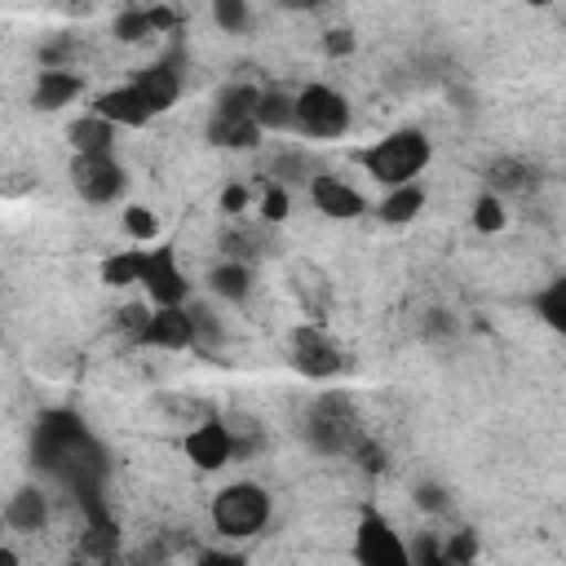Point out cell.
<instances>
[{
	"mask_svg": "<svg viewBox=\"0 0 566 566\" xmlns=\"http://www.w3.org/2000/svg\"><path fill=\"white\" fill-rule=\"evenodd\" d=\"M115 133L119 128H111L102 115H80V119H71V128H66V142H71V150L75 155H115Z\"/></svg>",
	"mask_w": 566,
	"mask_h": 566,
	"instance_id": "17",
	"label": "cell"
},
{
	"mask_svg": "<svg viewBox=\"0 0 566 566\" xmlns=\"http://www.w3.org/2000/svg\"><path fill=\"white\" fill-rule=\"evenodd\" d=\"M195 566H243V557H234V553H217V548H208V553H199V557H195Z\"/></svg>",
	"mask_w": 566,
	"mask_h": 566,
	"instance_id": "37",
	"label": "cell"
},
{
	"mask_svg": "<svg viewBox=\"0 0 566 566\" xmlns=\"http://www.w3.org/2000/svg\"><path fill=\"white\" fill-rule=\"evenodd\" d=\"M504 221H509V212H504V199H495V195H478L473 199V230H482V234H495V230H504Z\"/></svg>",
	"mask_w": 566,
	"mask_h": 566,
	"instance_id": "28",
	"label": "cell"
},
{
	"mask_svg": "<svg viewBox=\"0 0 566 566\" xmlns=\"http://www.w3.org/2000/svg\"><path fill=\"white\" fill-rule=\"evenodd\" d=\"M80 548H84L88 566H124V544H119V531H115L111 517L106 522H88Z\"/></svg>",
	"mask_w": 566,
	"mask_h": 566,
	"instance_id": "18",
	"label": "cell"
},
{
	"mask_svg": "<svg viewBox=\"0 0 566 566\" xmlns=\"http://www.w3.org/2000/svg\"><path fill=\"white\" fill-rule=\"evenodd\" d=\"M208 287H212V296L239 305V301H248V292H252V265H243V261H221V265L208 270Z\"/></svg>",
	"mask_w": 566,
	"mask_h": 566,
	"instance_id": "20",
	"label": "cell"
},
{
	"mask_svg": "<svg viewBox=\"0 0 566 566\" xmlns=\"http://www.w3.org/2000/svg\"><path fill=\"white\" fill-rule=\"evenodd\" d=\"M146 287V305L150 310H172V305H186L190 301V283H186V270L177 265V252L172 248H146L142 252V279Z\"/></svg>",
	"mask_w": 566,
	"mask_h": 566,
	"instance_id": "6",
	"label": "cell"
},
{
	"mask_svg": "<svg viewBox=\"0 0 566 566\" xmlns=\"http://www.w3.org/2000/svg\"><path fill=\"white\" fill-rule=\"evenodd\" d=\"M420 208H424V190H420V181L394 186V190H385V199L376 203L380 221H389V226H402V221H411Z\"/></svg>",
	"mask_w": 566,
	"mask_h": 566,
	"instance_id": "21",
	"label": "cell"
},
{
	"mask_svg": "<svg viewBox=\"0 0 566 566\" xmlns=\"http://www.w3.org/2000/svg\"><path fill=\"white\" fill-rule=\"evenodd\" d=\"M111 35H115L119 44H142V40H150V35H155V27H150V13H146L142 4H128V9H119V13H115V22H111Z\"/></svg>",
	"mask_w": 566,
	"mask_h": 566,
	"instance_id": "23",
	"label": "cell"
},
{
	"mask_svg": "<svg viewBox=\"0 0 566 566\" xmlns=\"http://www.w3.org/2000/svg\"><path fill=\"white\" fill-rule=\"evenodd\" d=\"M354 562L358 566H416L407 539L376 509H363L354 522Z\"/></svg>",
	"mask_w": 566,
	"mask_h": 566,
	"instance_id": "5",
	"label": "cell"
},
{
	"mask_svg": "<svg viewBox=\"0 0 566 566\" xmlns=\"http://www.w3.org/2000/svg\"><path fill=\"white\" fill-rule=\"evenodd\" d=\"M354 159H358V168H363L371 181H380L385 190H394V186L416 181V177L429 168L433 142H429L420 128H394V133L376 137L371 146L354 150Z\"/></svg>",
	"mask_w": 566,
	"mask_h": 566,
	"instance_id": "1",
	"label": "cell"
},
{
	"mask_svg": "<svg viewBox=\"0 0 566 566\" xmlns=\"http://www.w3.org/2000/svg\"><path fill=\"white\" fill-rule=\"evenodd\" d=\"M128 84L146 97V106L159 115V111H168L177 97H181V57L172 53V57H159V62H146V66H137L133 75H128Z\"/></svg>",
	"mask_w": 566,
	"mask_h": 566,
	"instance_id": "10",
	"label": "cell"
},
{
	"mask_svg": "<svg viewBox=\"0 0 566 566\" xmlns=\"http://www.w3.org/2000/svg\"><path fill=\"white\" fill-rule=\"evenodd\" d=\"M292 111H296V93L274 84V88H261L252 124H256V133H292Z\"/></svg>",
	"mask_w": 566,
	"mask_h": 566,
	"instance_id": "16",
	"label": "cell"
},
{
	"mask_svg": "<svg viewBox=\"0 0 566 566\" xmlns=\"http://www.w3.org/2000/svg\"><path fill=\"white\" fill-rule=\"evenodd\" d=\"M71 186L80 190L84 203L106 208V203H115V199L124 195L128 172L119 168L115 155H75V159H71Z\"/></svg>",
	"mask_w": 566,
	"mask_h": 566,
	"instance_id": "7",
	"label": "cell"
},
{
	"mask_svg": "<svg viewBox=\"0 0 566 566\" xmlns=\"http://www.w3.org/2000/svg\"><path fill=\"white\" fill-rule=\"evenodd\" d=\"M80 93H84V80L75 71H40L35 88H31V106L35 111H57V106H71Z\"/></svg>",
	"mask_w": 566,
	"mask_h": 566,
	"instance_id": "15",
	"label": "cell"
},
{
	"mask_svg": "<svg viewBox=\"0 0 566 566\" xmlns=\"http://www.w3.org/2000/svg\"><path fill=\"white\" fill-rule=\"evenodd\" d=\"M310 199H314V208H318L323 217H332V221H354V217L367 212V199H363L349 181H340V177H332V172H314Z\"/></svg>",
	"mask_w": 566,
	"mask_h": 566,
	"instance_id": "13",
	"label": "cell"
},
{
	"mask_svg": "<svg viewBox=\"0 0 566 566\" xmlns=\"http://www.w3.org/2000/svg\"><path fill=\"white\" fill-rule=\"evenodd\" d=\"M208 142L212 146H226V150H252L256 142H261V133H256V124L252 119H243V124H221V119H208Z\"/></svg>",
	"mask_w": 566,
	"mask_h": 566,
	"instance_id": "25",
	"label": "cell"
},
{
	"mask_svg": "<svg viewBox=\"0 0 566 566\" xmlns=\"http://www.w3.org/2000/svg\"><path fill=\"white\" fill-rule=\"evenodd\" d=\"M526 177H531V168H526L522 159H495V164H491V172H486V195L504 199V195L522 190V186H526Z\"/></svg>",
	"mask_w": 566,
	"mask_h": 566,
	"instance_id": "24",
	"label": "cell"
},
{
	"mask_svg": "<svg viewBox=\"0 0 566 566\" xmlns=\"http://www.w3.org/2000/svg\"><path fill=\"white\" fill-rule=\"evenodd\" d=\"M310 438L318 451H358L363 447V429L354 416V402L345 394H323L310 407Z\"/></svg>",
	"mask_w": 566,
	"mask_h": 566,
	"instance_id": "4",
	"label": "cell"
},
{
	"mask_svg": "<svg viewBox=\"0 0 566 566\" xmlns=\"http://www.w3.org/2000/svg\"><path fill=\"white\" fill-rule=\"evenodd\" d=\"M256 97H261V88L248 84V80L226 84V88L217 93V102H212V119H221V124H243V119H252Z\"/></svg>",
	"mask_w": 566,
	"mask_h": 566,
	"instance_id": "19",
	"label": "cell"
},
{
	"mask_svg": "<svg viewBox=\"0 0 566 566\" xmlns=\"http://www.w3.org/2000/svg\"><path fill=\"white\" fill-rule=\"evenodd\" d=\"M261 221L265 226H279V221H287V212H292V195H287V186H279V181H265L261 186Z\"/></svg>",
	"mask_w": 566,
	"mask_h": 566,
	"instance_id": "27",
	"label": "cell"
},
{
	"mask_svg": "<svg viewBox=\"0 0 566 566\" xmlns=\"http://www.w3.org/2000/svg\"><path fill=\"white\" fill-rule=\"evenodd\" d=\"M0 526H4V517H0Z\"/></svg>",
	"mask_w": 566,
	"mask_h": 566,
	"instance_id": "41",
	"label": "cell"
},
{
	"mask_svg": "<svg viewBox=\"0 0 566 566\" xmlns=\"http://www.w3.org/2000/svg\"><path fill=\"white\" fill-rule=\"evenodd\" d=\"M181 451H186V460H190L195 469H203V473L226 469V464L234 460V429H230L226 420L208 416V420H199V424L181 438Z\"/></svg>",
	"mask_w": 566,
	"mask_h": 566,
	"instance_id": "9",
	"label": "cell"
},
{
	"mask_svg": "<svg viewBox=\"0 0 566 566\" xmlns=\"http://www.w3.org/2000/svg\"><path fill=\"white\" fill-rule=\"evenodd\" d=\"M146 13H150V27L155 31H177L181 27V9H172V4H150Z\"/></svg>",
	"mask_w": 566,
	"mask_h": 566,
	"instance_id": "33",
	"label": "cell"
},
{
	"mask_svg": "<svg viewBox=\"0 0 566 566\" xmlns=\"http://www.w3.org/2000/svg\"><path fill=\"white\" fill-rule=\"evenodd\" d=\"M115 323H119V332L137 345V336H142V327L150 323V305L146 301H128V305H119V314H115Z\"/></svg>",
	"mask_w": 566,
	"mask_h": 566,
	"instance_id": "31",
	"label": "cell"
},
{
	"mask_svg": "<svg viewBox=\"0 0 566 566\" xmlns=\"http://www.w3.org/2000/svg\"><path fill=\"white\" fill-rule=\"evenodd\" d=\"M212 18H217V27L221 31H248V22H252V13H248V4L243 0H212Z\"/></svg>",
	"mask_w": 566,
	"mask_h": 566,
	"instance_id": "30",
	"label": "cell"
},
{
	"mask_svg": "<svg viewBox=\"0 0 566 566\" xmlns=\"http://www.w3.org/2000/svg\"><path fill=\"white\" fill-rule=\"evenodd\" d=\"M292 367L305 380H332L345 371V354L318 323H301L292 327Z\"/></svg>",
	"mask_w": 566,
	"mask_h": 566,
	"instance_id": "8",
	"label": "cell"
},
{
	"mask_svg": "<svg viewBox=\"0 0 566 566\" xmlns=\"http://www.w3.org/2000/svg\"><path fill=\"white\" fill-rule=\"evenodd\" d=\"M535 310L544 314V323H548V327H557V332H562V327H566V283H562V279H553V283L535 296Z\"/></svg>",
	"mask_w": 566,
	"mask_h": 566,
	"instance_id": "29",
	"label": "cell"
},
{
	"mask_svg": "<svg viewBox=\"0 0 566 566\" xmlns=\"http://www.w3.org/2000/svg\"><path fill=\"white\" fill-rule=\"evenodd\" d=\"M124 234L133 239V248H146V243L159 234L155 212H150V208H142V203H128V208H124Z\"/></svg>",
	"mask_w": 566,
	"mask_h": 566,
	"instance_id": "26",
	"label": "cell"
},
{
	"mask_svg": "<svg viewBox=\"0 0 566 566\" xmlns=\"http://www.w3.org/2000/svg\"><path fill=\"white\" fill-rule=\"evenodd\" d=\"M323 49L336 53V57H340V53H354V35H349V31H327V35H323Z\"/></svg>",
	"mask_w": 566,
	"mask_h": 566,
	"instance_id": "36",
	"label": "cell"
},
{
	"mask_svg": "<svg viewBox=\"0 0 566 566\" xmlns=\"http://www.w3.org/2000/svg\"><path fill=\"white\" fill-rule=\"evenodd\" d=\"M66 566H88V562H84V557H80V562H66Z\"/></svg>",
	"mask_w": 566,
	"mask_h": 566,
	"instance_id": "40",
	"label": "cell"
},
{
	"mask_svg": "<svg viewBox=\"0 0 566 566\" xmlns=\"http://www.w3.org/2000/svg\"><path fill=\"white\" fill-rule=\"evenodd\" d=\"M349 102L340 88L332 84H305L296 88V111H292V133L310 137V142H336L349 133Z\"/></svg>",
	"mask_w": 566,
	"mask_h": 566,
	"instance_id": "3",
	"label": "cell"
},
{
	"mask_svg": "<svg viewBox=\"0 0 566 566\" xmlns=\"http://www.w3.org/2000/svg\"><path fill=\"white\" fill-rule=\"evenodd\" d=\"M248 203H252V190H248L243 181H230V186L221 190V208H226V212H243Z\"/></svg>",
	"mask_w": 566,
	"mask_h": 566,
	"instance_id": "34",
	"label": "cell"
},
{
	"mask_svg": "<svg viewBox=\"0 0 566 566\" xmlns=\"http://www.w3.org/2000/svg\"><path fill=\"white\" fill-rule=\"evenodd\" d=\"M416 504H420V509H447V495H442V486L420 482V486H416Z\"/></svg>",
	"mask_w": 566,
	"mask_h": 566,
	"instance_id": "35",
	"label": "cell"
},
{
	"mask_svg": "<svg viewBox=\"0 0 566 566\" xmlns=\"http://www.w3.org/2000/svg\"><path fill=\"white\" fill-rule=\"evenodd\" d=\"M270 491L252 478H239V482H226L217 495H212V526L226 535V539H252L265 531L270 522Z\"/></svg>",
	"mask_w": 566,
	"mask_h": 566,
	"instance_id": "2",
	"label": "cell"
},
{
	"mask_svg": "<svg viewBox=\"0 0 566 566\" xmlns=\"http://www.w3.org/2000/svg\"><path fill=\"white\" fill-rule=\"evenodd\" d=\"M0 566H22V562H18V553H13L9 544H0Z\"/></svg>",
	"mask_w": 566,
	"mask_h": 566,
	"instance_id": "38",
	"label": "cell"
},
{
	"mask_svg": "<svg viewBox=\"0 0 566 566\" xmlns=\"http://www.w3.org/2000/svg\"><path fill=\"white\" fill-rule=\"evenodd\" d=\"M0 517H4L9 531L35 535V531L49 526V495H44L40 486H18V491L9 495V504L0 509Z\"/></svg>",
	"mask_w": 566,
	"mask_h": 566,
	"instance_id": "14",
	"label": "cell"
},
{
	"mask_svg": "<svg viewBox=\"0 0 566 566\" xmlns=\"http://www.w3.org/2000/svg\"><path fill=\"white\" fill-rule=\"evenodd\" d=\"M424 566H442V562H438V553H433V548H429V553H424Z\"/></svg>",
	"mask_w": 566,
	"mask_h": 566,
	"instance_id": "39",
	"label": "cell"
},
{
	"mask_svg": "<svg viewBox=\"0 0 566 566\" xmlns=\"http://www.w3.org/2000/svg\"><path fill=\"white\" fill-rule=\"evenodd\" d=\"M142 252L146 248H119V252H111L106 261H102V283L106 287H128V283H137L142 279Z\"/></svg>",
	"mask_w": 566,
	"mask_h": 566,
	"instance_id": "22",
	"label": "cell"
},
{
	"mask_svg": "<svg viewBox=\"0 0 566 566\" xmlns=\"http://www.w3.org/2000/svg\"><path fill=\"white\" fill-rule=\"evenodd\" d=\"M93 115H102L111 128H142V124L155 119V111L146 106V97L128 80L115 84V88H106V93H97L93 97Z\"/></svg>",
	"mask_w": 566,
	"mask_h": 566,
	"instance_id": "12",
	"label": "cell"
},
{
	"mask_svg": "<svg viewBox=\"0 0 566 566\" xmlns=\"http://www.w3.org/2000/svg\"><path fill=\"white\" fill-rule=\"evenodd\" d=\"M473 553H478L473 531H460V535L438 553V562H442V566H473Z\"/></svg>",
	"mask_w": 566,
	"mask_h": 566,
	"instance_id": "32",
	"label": "cell"
},
{
	"mask_svg": "<svg viewBox=\"0 0 566 566\" xmlns=\"http://www.w3.org/2000/svg\"><path fill=\"white\" fill-rule=\"evenodd\" d=\"M137 345H146V349H168V354L190 349V345H195V318H190V310H186V305L150 310V323L142 327Z\"/></svg>",
	"mask_w": 566,
	"mask_h": 566,
	"instance_id": "11",
	"label": "cell"
}]
</instances>
